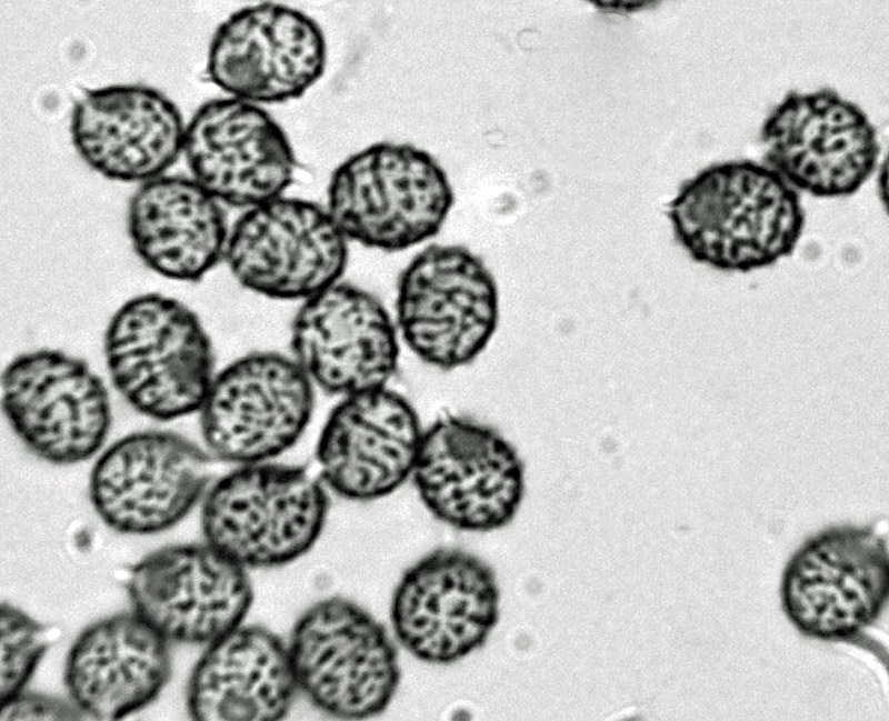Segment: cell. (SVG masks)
Wrapping results in <instances>:
<instances>
[{
    "mask_svg": "<svg viewBox=\"0 0 889 721\" xmlns=\"http://www.w3.org/2000/svg\"><path fill=\"white\" fill-rule=\"evenodd\" d=\"M110 381L137 412L170 421L199 412L216 375L211 340L197 313L162 294L123 302L103 337Z\"/></svg>",
    "mask_w": 889,
    "mask_h": 721,
    "instance_id": "7a4b0ae2",
    "label": "cell"
},
{
    "mask_svg": "<svg viewBox=\"0 0 889 721\" xmlns=\"http://www.w3.org/2000/svg\"><path fill=\"white\" fill-rule=\"evenodd\" d=\"M400 341L382 302L342 281L302 301L290 327L291 357L314 388L340 398L388 387Z\"/></svg>",
    "mask_w": 889,
    "mask_h": 721,
    "instance_id": "e0dca14e",
    "label": "cell"
},
{
    "mask_svg": "<svg viewBox=\"0 0 889 721\" xmlns=\"http://www.w3.org/2000/svg\"><path fill=\"white\" fill-rule=\"evenodd\" d=\"M525 463L498 430L455 414L423 430L412 481L427 510L467 532L508 525L525 495Z\"/></svg>",
    "mask_w": 889,
    "mask_h": 721,
    "instance_id": "52a82bcc",
    "label": "cell"
},
{
    "mask_svg": "<svg viewBox=\"0 0 889 721\" xmlns=\"http://www.w3.org/2000/svg\"><path fill=\"white\" fill-rule=\"evenodd\" d=\"M0 702L22 692L50 647L48 629L8 602L0 614Z\"/></svg>",
    "mask_w": 889,
    "mask_h": 721,
    "instance_id": "cb8c5ba5",
    "label": "cell"
},
{
    "mask_svg": "<svg viewBox=\"0 0 889 721\" xmlns=\"http://www.w3.org/2000/svg\"><path fill=\"white\" fill-rule=\"evenodd\" d=\"M493 570L460 549H437L402 574L392 597L391 623L417 659L456 662L482 647L499 620Z\"/></svg>",
    "mask_w": 889,
    "mask_h": 721,
    "instance_id": "5bb4252c",
    "label": "cell"
},
{
    "mask_svg": "<svg viewBox=\"0 0 889 721\" xmlns=\"http://www.w3.org/2000/svg\"><path fill=\"white\" fill-rule=\"evenodd\" d=\"M132 611L169 642L210 644L241 625L252 603L247 569L209 543L158 549L129 571Z\"/></svg>",
    "mask_w": 889,
    "mask_h": 721,
    "instance_id": "9a60e30c",
    "label": "cell"
},
{
    "mask_svg": "<svg viewBox=\"0 0 889 721\" xmlns=\"http://www.w3.org/2000/svg\"><path fill=\"white\" fill-rule=\"evenodd\" d=\"M327 513L321 480L267 461L237 465L207 490L201 528L207 543L241 567L273 568L313 547Z\"/></svg>",
    "mask_w": 889,
    "mask_h": 721,
    "instance_id": "277c9868",
    "label": "cell"
},
{
    "mask_svg": "<svg viewBox=\"0 0 889 721\" xmlns=\"http://www.w3.org/2000/svg\"><path fill=\"white\" fill-rule=\"evenodd\" d=\"M1 405L19 441L57 465L92 458L111 425L103 380L86 361L58 349L14 357L2 372Z\"/></svg>",
    "mask_w": 889,
    "mask_h": 721,
    "instance_id": "9c48e42d",
    "label": "cell"
},
{
    "mask_svg": "<svg viewBox=\"0 0 889 721\" xmlns=\"http://www.w3.org/2000/svg\"><path fill=\"white\" fill-rule=\"evenodd\" d=\"M348 242L326 207L283 194L243 210L223 261L252 293L302 302L341 281Z\"/></svg>",
    "mask_w": 889,
    "mask_h": 721,
    "instance_id": "30bf717a",
    "label": "cell"
},
{
    "mask_svg": "<svg viewBox=\"0 0 889 721\" xmlns=\"http://www.w3.org/2000/svg\"><path fill=\"white\" fill-rule=\"evenodd\" d=\"M211 462L207 450L176 432L128 434L96 460L89 479L91 504L117 532L164 531L206 494Z\"/></svg>",
    "mask_w": 889,
    "mask_h": 721,
    "instance_id": "4fadbf2b",
    "label": "cell"
},
{
    "mask_svg": "<svg viewBox=\"0 0 889 721\" xmlns=\"http://www.w3.org/2000/svg\"><path fill=\"white\" fill-rule=\"evenodd\" d=\"M394 322L422 362L443 371L472 363L499 323V293L485 261L458 244H430L401 271Z\"/></svg>",
    "mask_w": 889,
    "mask_h": 721,
    "instance_id": "5b68a950",
    "label": "cell"
},
{
    "mask_svg": "<svg viewBox=\"0 0 889 721\" xmlns=\"http://www.w3.org/2000/svg\"><path fill=\"white\" fill-rule=\"evenodd\" d=\"M453 201L447 173L429 152L382 141L334 169L326 209L348 241L397 252L437 236Z\"/></svg>",
    "mask_w": 889,
    "mask_h": 721,
    "instance_id": "3957f363",
    "label": "cell"
},
{
    "mask_svg": "<svg viewBox=\"0 0 889 721\" xmlns=\"http://www.w3.org/2000/svg\"><path fill=\"white\" fill-rule=\"evenodd\" d=\"M318 23L286 4L262 2L230 14L211 39L206 72L229 97L254 104L302 97L323 74Z\"/></svg>",
    "mask_w": 889,
    "mask_h": 721,
    "instance_id": "2e32d148",
    "label": "cell"
},
{
    "mask_svg": "<svg viewBox=\"0 0 889 721\" xmlns=\"http://www.w3.org/2000/svg\"><path fill=\"white\" fill-rule=\"evenodd\" d=\"M314 385L291 356L253 351L226 365L199 410L212 460L236 465L272 461L306 431Z\"/></svg>",
    "mask_w": 889,
    "mask_h": 721,
    "instance_id": "ba28073f",
    "label": "cell"
},
{
    "mask_svg": "<svg viewBox=\"0 0 889 721\" xmlns=\"http://www.w3.org/2000/svg\"><path fill=\"white\" fill-rule=\"evenodd\" d=\"M1 721L89 720L69 699L34 692H20L1 703Z\"/></svg>",
    "mask_w": 889,
    "mask_h": 721,
    "instance_id": "d4e9b609",
    "label": "cell"
},
{
    "mask_svg": "<svg viewBox=\"0 0 889 721\" xmlns=\"http://www.w3.org/2000/svg\"><path fill=\"white\" fill-rule=\"evenodd\" d=\"M887 541L876 530L833 527L807 540L781 582L783 610L803 634L845 640L871 624L888 599Z\"/></svg>",
    "mask_w": 889,
    "mask_h": 721,
    "instance_id": "7c38bea8",
    "label": "cell"
},
{
    "mask_svg": "<svg viewBox=\"0 0 889 721\" xmlns=\"http://www.w3.org/2000/svg\"><path fill=\"white\" fill-rule=\"evenodd\" d=\"M288 645L258 625L233 629L208 644L187 687L197 721H276L297 690Z\"/></svg>",
    "mask_w": 889,
    "mask_h": 721,
    "instance_id": "603a6c76",
    "label": "cell"
},
{
    "mask_svg": "<svg viewBox=\"0 0 889 721\" xmlns=\"http://www.w3.org/2000/svg\"><path fill=\"white\" fill-rule=\"evenodd\" d=\"M288 650L297 688L339 719L378 715L399 684L398 653L387 630L339 597L314 603L298 619Z\"/></svg>",
    "mask_w": 889,
    "mask_h": 721,
    "instance_id": "8992f818",
    "label": "cell"
},
{
    "mask_svg": "<svg viewBox=\"0 0 889 721\" xmlns=\"http://www.w3.org/2000/svg\"><path fill=\"white\" fill-rule=\"evenodd\" d=\"M765 162L817 198L856 193L875 172L880 144L868 116L837 91L788 92L762 123Z\"/></svg>",
    "mask_w": 889,
    "mask_h": 721,
    "instance_id": "8fae6325",
    "label": "cell"
},
{
    "mask_svg": "<svg viewBox=\"0 0 889 721\" xmlns=\"http://www.w3.org/2000/svg\"><path fill=\"white\" fill-rule=\"evenodd\" d=\"M133 251L166 279L198 282L224 259V206L191 177L162 174L140 183L128 203Z\"/></svg>",
    "mask_w": 889,
    "mask_h": 721,
    "instance_id": "7402d4cb",
    "label": "cell"
},
{
    "mask_svg": "<svg viewBox=\"0 0 889 721\" xmlns=\"http://www.w3.org/2000/svg\"><path fill=\"white\" fill-rule=\"evenodd\" d=\"M423 430L410 401L389 387L340 398L316 447L320 480L348 500L383 498L411 479Z\"/></svg>",
    "mask_w": 889,
    "mask_h": 721,
    "instance_id": "d6986e66",
    "label": "cell"
},
{
    "mask_svg": "<svg viewBox=\"0 0 889 721\" xmlns=\"http://www.w3.org/2000/svg\"><path fill=\"white\" fill-rule=\"evenodd\" d=\"M169 644L134 611L90 624L67 655L69 699L89 720H120L147 707L169 681Z\"/></svg>",
    "mask_w": 889,
    "mask_h": 721,
    "instance_id": "44dd1931",
    "label": "cell"
},
{
    "mask_svg": "<svg viewBox=\"0 0 889 721\" xmlns=\"http://www.w3.org/2000/svg\"><path fill=\"white\" fill-rule=\"evenodd\" d=\"M186 123L178 107L143 84L87 90L70 118L81 160L106 179L138 184L166 174L182 154Z\"/></svg>",
    "mask_w": 889,
    "mask_h": 721,
    "instance_id": "ffe728a7",
    "label": "cell"
},
{
    "mask_svg": "<svg viewBox=\"0 0 889 721\" xmlns=\"http://www.w3.org/2000/svg\"><path fill=\"white\" fill-rule=\"evenodd\" d=\"M182 154L192 179L223 206L243 210L283 196L297 169L279 123L261 106L229 96L194 112Z\"/></svg>",
    "mask_w": 889,
    "mask_h": 721,
    "instance_id": "ac0fdd59",
    "label": "cell"
},
{
    "mask_svg": "<svg viewBox=\"0 0 889 721\" xmlns=\"http://www.w3.org/2000/svg\"><path fill=\"white\" fill-rule=\"evenodd\" d=\"M666 214L695 262L732 273L761 270L792 254L806 222L799 192L751 160L701 169L679 186Z\"/></svg>",
    "mask_w": 889,
    "mask_h": 721,
    "instance_id": "6da1fadb",
    "label": "cell"
}]
</instances>
